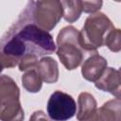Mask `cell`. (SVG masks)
Segmentation results:
<instances>
[{"label":"cell","mask_w":121,"mask_h":121,"mask_svg":"<svg viewBox=\"0 0 121 121\" xmlns=\"http://www.w3.org/2000/svg\"><path fill=\"white\" fill-rule=\"evenodd\" d=\"M52 35L33 24L25 10L7 30L1 40L2 68H13L25 55L46 57L54 53Z\"/></svg>","instance_id":"1"},{"label":"cell","mask_w":121,"mask_h":121,"mask_svg":"<svg viewBox=\"0 0 121 121\" xmlns=\"http://www.w3.org/2000/svg\"><path fill=\"white\" fill-rule=\"evenodd\" d=\"M57 56L67 70L78 68L85 59L91 56L81 45L80 32L73 26L60 29L57 36Z\"/></svg>","instance_id":"2"},{"label":"cell","mask_w":121,"mask_h":121,"mask_svg":"<svg viewBox=\"0 0 121 121\" xmlns=\"http://www.w3.org/2000/svg\"><path fill=\"white\" fill-rule=\"evenodd\" d=\"M114 28L110 18L102 12L89 15L80 32L81 45L85 51L93 55L97 53V48L104 45L108 33Z\"/></svg>","instance_id":"3"},{"label":"cell","mask_w":121,"mask_h":121,"mask_svg":"<svg viewBox=\"0 0 121 121\" xmlns=\"http://www.w3.org/2000/svg\"><path fill=\"white\" fill-rule=\"evenodd\" d=\"M29 20L44 31L52 30L63 17L61 1H30L25 9Z\"/></svg>","instance_id":"4"},{"label":"cell","mask_w":121,"mask_h":121,"mask_svg":"<svg viewBox=\"0 0 121 121\" xmlns=\"http://www.w3.org/2000/svg\"><path fill=\"white\" fill-rule=\"evenodd\" d=\"M25 112L20 102V89L9 76L0 78V119L1 121H24Z\"/></svg>","instance_id":"5"},{"label":"cell","mask_w":121,"mask_h":121,"mask_svg":"<svg viewBox=\"0 0 121 121\" xmlns=\"http://www.w3.org/2000/svg\"><path fill=\"white\" fill-rule=\"evenodd\" d=\"M76 112V101L62 91H55L47 101V113L54 121H66L72 118Z\"/></svg>","instance_id":"6"},{"label":"cell","mask_w":121,"mask_h":121,"mask_svg":"<svg viewBox=\"0 0 121 121\" xmlns=\"http://www.w3.org/2000/svg\"><path fill=\"white\" fill-rule=\"evenodd\" d=\"M107 60L98 53L89 56L81 65V75L84 79L95 82L107 69Z\"/></svg>","instance_id":"7"},{"label":"cell","mask_w":121,"mask_h":121,"mask_svg":"<svg viewBox=\"0 0 121 121\" xmlns=\"http://www.w3.org/2000/svg\"><path fill=\"white\" fill-rule=\"evenodd\" d=\"M85 121H121V99L113 98L105 102Z\"/></svg>","instance_id":"8"},{"label":"cell","mask_w":121,"mask_h":121,"mask_svg":"<svg viewBox=\"0 0 121 121\" xmlns=\"http://www.w3.org/2000/svg\"><path fill=\"white\" fill-rule=\"evenodd\" d=\"M35 70L45 83H56L59 79V65L51 57H43L39 60Z\"/></svg>","instance_id":"9"},{"label":"cell","mask_w":121,"mask_h":121,"mask_svg":"<svg viewBox=\"0 0 121 121\" xmlns=\"http://www.w3.org/2000/svg\"><path fill=\"white\" fill-rule=\"evenodd\" d=\"M119 72L112 67H107L103 75L95 82V86L103 91L112 94V95L119 88Z\"/></svg>","instance_id":"10"},{"label":"cell","mask_w":121,"mask_h":121,"mask_svg":"<svg viewBox=\"0 0 121 121\" xmlns=\"http://www.w3.org/2000/svg\"><path fill=\"white\" fill-rule=\"evenodd\" d=\"M96 100L93 95L87 92H82L78 97V112L77 119L85 121L90 118L97 109Z\"/></svg>","instance_id":"11"},{"label":"cell","mask_w":121,"mask_h":121,"mask_svg":"<svg viewBox=\"0 0 121 121\" xmlns=\"http://www.w3.org/2000/svg\"><path fill=\"white\" fill-rule=\"evenodd\" d=\"M63 9V19L68 23H74L80 17L82 12V1L65 0L61 1Z\"/></svg>","instance_id":"12"},{"label":"cell","mask_w":121,"mask_h":121,"mask_svg":"<svg viewBox=\"0 0 121 121\" xmlns=\"http://www.w3.org/2000/svg\"><path fill=\"white\" fill-rule=\"evenodd\" d=\"M21 80L23 87L29 93H38L42 89L43 80L35 69L25 72Z\"/></svg>","instance_id":"13"},{"label":"cell","mask_w":121,"mask_h":121,"mask_svg":"<svg viewBox=\"0 0 121 121\" xmlns=\"http://www.w3.org/2000/svg\"><path fill=\"white\" fill-rule=\"evenodd\" d=\"M104 45H106L112 52L121 51V29L113 28L105 38Z\"/></svg>","instance_id":"14"},{"label":"cell","mask_w":121,"mask_h":121,"mask_svg":"<svg viewBox=\"0 0 121 121\" xmlns=\"http://www.w3.org/2000/svg\"><path fill=\"white\" fill-rule=\"evenodd\" d=\"M38 58L39 57H37L35 55H25L19 61V64H18L19 70L26 72V71L35 69L40 60H38Z\"/></svg>","instance_id":"15"},{"label":"cell","mask_w":121,"mask_h":121,"mask_svg":"<svg viewBox=\"0 0 121 121\" xmlns=\"http://www.w3.org/2000/svg\"><path fill=\"white\" fill-rule=\"evenodd\" d=\"M103 5L102 1H82V11L85 13L94 14L99 11Z\"/></svg>","instance_id":"16"},{"label":"cell","mask_w":121,"mask_h":121,"mask_svg":"<svg viewBox=\"0 0 121 121\" xmlns=\"http://www.w3.org/2000/svg\"><path fill=\"white\" fill-rule=\"evenodd\" d=\"M29 121H54V120H52L48 115H46V113L43 111H36L31 114Z\"/></svg>","instance_id":"17"},{"label":"cell","mask_w":121,"mask_h":121,"mask_svg":"<svg viewBox=\"0 0 121 121\" xmlns=\"http://www.w3.org/2000/svg\"><path fill=\"white\" fill-rule=\"evenodd\" d=\"M118 72H119V78H120V81H119V88L118 90L115 92V94L113 95V96H115L116 98L118 99H121V67L118 69Z\"/></svg>","instance_id":"18"}]
</instances>
